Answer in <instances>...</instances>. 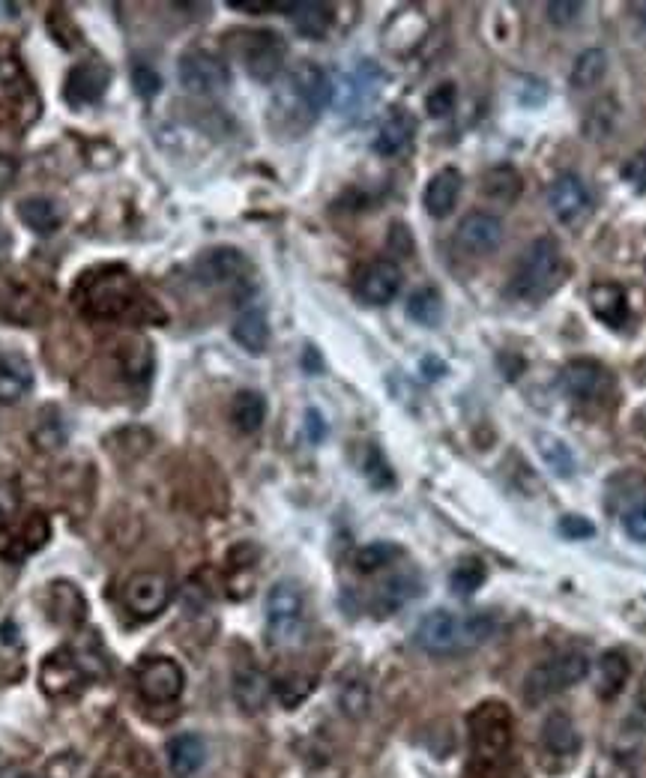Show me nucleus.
Masks as SVG:
<instances>
[{
  "instance_id": "1",
  "label": "nucleus",
  "mask_w": 646,
  "mask_h": 778,
  "mask_svg": "<svg viewBox=\"0 0 646 778\" xmlns=\"http://www.w3.org/2000/svg\"><path fill=\"white\" fill-rule=\"evenodd\" d=\"M329 99H332L329 75L320 70L318 63L303 60L284 75V82L272 94L270 126L276 132H288L296 138V135H303L318 123L324 108L329 106Z\"/></svg>"
},
{
  "instance_id": "2",
  "label": "nucleus",
  "mask_w": 646,
  "mask_h": 778,
  "mask_svg": "<svg viewBox=\"0 0 646 778\" xmlns=\"http://www.w3.org/2000/svg\"><path fill=\"white\" fill-rule=\"evenodd\" d=\"M471 731V761L461 778H505V761L512 752L515 719L500 701H483L467 716Z\"/></svg>"
},
{
  "instance_id": "3",
  "label": "nucleus",
  "mask_w": 646,
  "mask_h": 778,
  "mask_svg": "<svg viewBox=\"0 0 646 778\" xmlns=\"http://www.w3.org/2000/svg\"><path fill=\"white\" fill-rule=\"evenodd\" d=\"M497 617L491 611H431L416 625V644L431 656H461L491 641Z\"/></svg>"
},
{
  "instance_id": "4",
  "label": "nucleus",
  "mask_w": 646,
  "mask_h": 778,
  "mask_svg": "<svg viewBox=\"0 0 646 778\" xmlns=\"http://www.w3.org/2000/svg\"><path fill=\"white\" fill-rule=\"evenodd\" d=\"M563 276V252L553 236H536L517 258L505 294L517 303H539L551 294Z\"/></svg>"
},
{
  "instance_id": "5",
  "label": "nucleus",
  "mask_w": 646,
  "mask_h": 778,
  "mask_svg": "<svg viewBox=\"0 0 646 778\" xmlns=\"http://www.w3.org/2000/svg\"><path fill=\"white\" fill-rule=\"evenodd\" d=\"M82 306L94 318H123L138 303V288L126 270H102L82 284Z\"/></svg>"
},
{
  "instance_id": "6",
  "label": "nucleus",
  "mask_w": 646,
  "mask_h": 778,
  "mask_svg": "<svg viewBox=\"0 0 646 778\" xmlns=\"http://www.w3.org/2000/svg\"><path fill=\"white\" fill-rule=\"evenodd\" d=\"M589 673V659L584 653H563V656H553V659L541 661L524 680V701L539 707L551 697L563 695L565 689H572L581 680H587Z\"/></svg>"
},
{
  "instance_id": "7",
  "label": "nucleus",
  "mask_w": 646,
  "mask_h": 778,
  "mask_svg": "<svg viewBox=\"0 0 646 778\" xmlns=\"http://www.w3.org/2000/svg\"><path fill=\"white\" fill-rule=\"evenodd\" d=\"M306 601L294 581H279L267 596V637L272 647H294L303 637Z\"/></svg>"
},
{
  "instance_id": "8",
  "label": "nucleus",
  "mask_w": 646,
  "mask_h": 778,
  "mask_svg": "<svg viewBox=\"0 0 646 778\" xmlns=\"http://www.w3.org/2000/svg\"><path fill=\"white\" fill-rule=\"evenodd\" d=\"M577 755H581V733H577L575 721L565 713L548 716L539 737V761L545 773H551V776L569 773L575 767Z\"/></svg>"
},
{
  "instance_id": "9",
  "label": "nucleus",
  "mask_w": 646,
  "mask_h": 778,
  "mask_svg": "<svg viewBox=\"0 0 646 778\" xmlns=\"http://www.w3.org/2000/svg\"><path fill=\"white\" fill-rule=\"evenodd\" d=\"M288 46L276 31H246L240 34V58L246 72L260 84L276 82L284 70Z\"/></svg>"
},
{
  "instance_id": "10",
  "label": "nucleus",
  "mask_w": 646,
  "mask_h": 778,
  "mask_svg": "<svg viewBox=\"0 0 646 778\" xmlns=\"http://www.w3.org/2000/svg\"><path fill=\"white\" fill-rule=\"evenodd\" d=\"M135 683H138V695L162 707V704H174L176 697L183 695V685H186V673L168 656H150L142 661V668L135 673Z\"/></svg>"
},
{
  "instance_id": "11",
  "label": "nucleus",
  "mask_w": 646,
  "mask_h": 778,
  "mask_svg": "<svg viewBox=\"0 0 646 778\" xmlns=\"http://www.w3.org/2000/svg\"><path fill=\"white\" fill-rule=\"evenodd\" d=\"M176 75L180 84L186 87L188 94L198 96H216L222 94L224 87L231 84V70L222 58H216L210 51H186L180 63H176Z\"/></svg>"
},
{
  "instance_id": "12",
  "label": "nucleus",
  "mask_w": 646,
  "mask_h": 778,
  "mask_svg": "<svg viewBox=\"0 0 646 778\" xmlns=\"http://www.w3.org/2000/svg\"><path fill=\"white\" fill-rule=\"evenodd\" d=\"M171 596H174V584L162 572H138L123 587V605L138 620H154L156 613L168 608Z\"/></svg>"
},
{
  "instance_id": "13",
  "label": "nucleus",
  "mask_w": 646,
  "mask_h": 778,
  "mask_svg": "<svg viewBox=\"0 0 646 778\" xmlns=\"http://www.w3.org/2000/svg\"><path fill=\"white\" fill-rule=\"evenodd\" d=\"M108 84H111V66L102 60H82L66 72V84H63V99L66 106L82 111L87 106H96L106 96Z\"/></svg>"
},
{
  "instance_id": "14",
  "label": "nucleus",
  "mask_w": 646,
  "mask_h": 778,
  "mask_svg": "<svg viewBox=\"0 0 646 778\" xmlns=\"http://www.w3.org/2000/svg\"><path fill=\"white\" fill-rule=\"evenodd\" d=\"M84 683H87V673L72 649H58L42 661L39 685L48 697H75L84 689Z\"/></svg>"
},
{
  "instance_id": "15",
  "label": "nucleus",
  "mask_w": 646,
  "mask_h": 778,
  "mask_svg": "<svg viewBox=\"0 0 646 778\" xmlns=\"http://www.w3.org/2000/svg\"><path fill=\"white\" fill-rule=\"evenodd\" d=\"M548 207L560 224H581L593 210V195L577 174H563V178L553 180L551 192H548Z\"/></svg>"
},
{
  "instance_id": "16",
  "label": "nucleus",
  "mask_w": 646,
  "mask_h": 778,
  "mask_svg": "<svg viewBox=\"0 0 646 778\" xmlns=\"http://www.w3.org/2000/svg\"><path fill=\"white\" fill-rule=\"evenodd\" d=\"M248 272H252V264H248L246 255H243L240 248L228 246L204 252L198 264H195V279H198L200 284H210V288H216V284L243 282Z\"/></svg>"
},
{
  "instance_id": "17",
  "label": "nucleus",
  "mask_w": 646,
  "mask_h": 778,
  "mask_svg": "<svg viewBox=\"0 0 646 778\" xmlns=\"http://www.w3.org/2000/svg\"><path fill=\"white\" fill-rule=\"evenodd\" d=\"M401 291V270L395 260H371L356 276V294L368 306H389Z\"/></svg>"
},
{
  "instance_id": "18",
  "label": "nucleus",
  "mask_w": 646,
  "mask_h": 778,
  "mask_svg": "<svg viewBox=\"0 0 646 778\" xmlns=\"http://www.w3.org/2000/svg\"><path fill=\"white\" fill-rule=\"evenodd\" d=\"M455 240L467 255H491L503 243V219L485 210L467 212L459 222Z\"/></svg>"
},
{
  "instance_id": "19",
  "label": "nucleus",
  "mask_w": 646,
  "mask_h": 778,
  "mask_svg": "<svg viewBox=\"0 0 646 778\" xmlns=\"http://www.w3.org/2000/svg\"><path fill=\"white\" fill-rule=\"evenodd\" d=\"M563 389L577 401H596L613 389V378L599 360H572L563 368Z\"/></svg>"
},
{
  "instance_id": "20",
  "label": "nucleus",
  "mask_w": 646,
  "mask_h": 778,
  "mask_svg": "<svg viewBox=\"0 0 646 778\" xmlns=\"http://www.w3.org/2000/svg\"><path fill=\"white\" fill-rule=\"evenodd\" d=\"M461 190H464V178H461L459 168H440L435 178L428 180L425 186L423 204L425 212L431 219H447L455 210V204L461 198Z\"/></svg>"
},
{
  "instance_id": "21",
  "label": "nucleus",
  "mask_w": 646,
  "mask_h": 778,
  "mask_svg": "<svg viewBox=\"0 0 646 778\" xmlns=\"http://www.w3.org/2000/svg\"><path fill=\"white\" fill-rule=\"evenodd\" d=\"M48 533L51 527H48L46 515L34 512L31 519L22 521V527H15L12 533H0V555L10 557V560H22L48 543Z\"/></svg>"
},
{
  "instance_id": "22",
  "label": "nucleus",
  "mask_w": 646,
  "mask_h": 778,
  "mask_svg": "<svg viewBox=\"0 0 646 778\" xmlns=\"http://www.w3.org/2000/svg\"><path fill=\"white\" fill-rule=\"evenodd\" d=\"M589 308H593V315H596L601 324H608L611 330H623L629 318H632L629 296H625L620 284L613 282L593 284V291H589Z\"/></svg>"
},
{
  "instance_id": "23",
  "label": "nucleus",
  "mask_w": 646,
  "mask_h": 778,
  "mask_svg": "<svg viewBox=\"0 0 646 778\" xmlns=\"http://www.w3.org/2000/svg\"><path fill=\"white\" fill-rule=\"evenodd\" d=\"M272 695V683L267 680V673L255 668V665H240L234 671V697L243 713H260L267 707V701Z\"/></svg>"
},
{
  "instance_id": "24",
  "label": "nucleus",
  "mask_w": 646,
  "mask_h": 778,
  "mask_svg": "<svg viewBox=\"0 0 646 778\" xmlns=\"http://www.w3.org/2000/svg\"><path fill=\"white\" fill-rule=\"evenodd\" d=\"M34 389V368L22 354H0V404H19Z\"/></svg>"
},
{
  "instance_id": "25",
  "label": "nucleus",
  "mask_w": 646,
  "mask_h": 778,
  "mask_svg": "<svg viewBox=\"0 0 646 778\" xmlns=\"http://www.w3.org/2000/svg\"><path fill=\"white\" fill-rule=\"evenodd\" d=\"M413 132H416V120H413L411 111L392 108V111L387 114V120L380 123V130H377L375 150L380 156L401 154V150L413 142Z\"/></svg>"
},
{
  "instance_id": "26",
  "label": "nucleus",
  "mask_w": 646,
  "mask_h": 778,
  "mask_svg": "<svg viewBox=\"0 0 646 778\" xmlns=\"http://www.w3.org/2000/svg\"><path fill=\"white\" fill-rule=\"evenodd\" d=\"M231 336H234V342L240 344L246 354H264L267 344H270V324H267L264 308H246V312H240L234 327H231Z\"/></svg>"
},
{
  "instance_id": "27",
  "label": "nucleus",
  "mask_w": 646,
  "mask_h": 778,
  "mask_svg": "<svg viewBox=\"0 0 646 778\" xmlns=\"http://www.w3.org/2000/svg\"><path fill=\"white\" fill-rule=\"evenodd\" d=\"M207 761V745L198 733H180L168 743V767L176 778L195 776Z\"/></svg>"
},
{
  "instance_id": "28",
  "label": "nucleus",
  "mask_w": 646,
  "mask_h": 778,
  "mask_svg": "<svg viewBox=\"0 0 646 778\" xmlns=\"http://www.w3.org/2000/svg\"><path fill=\"white\" fill-rule=\"evenodd\" d=\"M291 22H294L296 34L306 39H324L329 34V27L336 22V12L329 3H318V0H303V3H291Z\"/></svg>"
},
{
  "instance_id": "29",
  "label": "nucleus",
  "mask_w": 646,
  "mask_h": 778,
  "mask_svg": "<svg viewBox=\"0 0 646 778\" xmlns=\"http://www.w3.org/2000/svg\"><path fill=\"white\" fill-rule=\"evenodd\" d=\"M48 617L60 625H78L84 620V596L70 581H54L48 589Z\"/></svg>"
},
{
  "instance_id": "30",
  "label": "nucleus",
  "mask_w": 646,
  "mask_h": 778,
  "mask_svg": "<svg viewBox=\"0 0 646 778\" xmlns=\"http://www.w3.org/2000/svg\"><path fill=\"white\" fill-rule=\"evenodd\" d=\"M267 420V399L255 389H240L231 401V423L243 435H255Z\"/></svg>"
},
{
  "instance_id": "31",
  "label": "nucleus",
  "mask_w": 646,
  "mask_h": 778,
  "mask_svg": "<svg viewBox=\"0 0 646 778\" xmlns=\"http://www.w3.org/2000/svg\"><path fill=\"white\" fill-rule=\"evenodd\" d=\"M19 219L24 228H31L34 234H54L60 228V210L54 207V200L48 198H24L19 204Z\"/></svg>"
},
{
  "instance_id": "32",
  "label": "nucleus",
  "mask_w": 646,
  "mask_h": 778,
  "mask_svg": "<svg viewBox=\"0 0 646 778\" xmlns=\"http://www.w3.org/2000/svg\"><path fill=\"white\" fill-rule=\"evenodd\" d=\"M629 659H625L620 649H611L605 653L599 661V697L601 701H613L620 695L629 683Z\"/></svg>"
},
{
  "instance_id": "33",
  "label": "nucleus",
  "mask_w": 646,
  "mask_h": 778,
  "mask_svg": "<svg viewBox=\"0 0 646 778\" xmlns=\"http://www.w3.org/2000/svg\"><path fill=\"white\" fill-rule=\"evenodd\" d=\"M521 190H524V180L512 166L491 168L483 180V192L497 204H515L521 198Z\"/></svg>"
},
{
  "instance_id": "34",
  "label": "nucleus",
  "mask_w": 646,
  "mask_h": 778,
  "mask_svg": "<svg viewBox=\"0 0 646 778\" xmlns=\"http://www.w3.org/2000/svg\"><path fill=\"white\" fill-rule=\"evenodd\" d=\"M536 449H539L541 461L551 467L553 476H563V479H569L572 473H575V455H572V449H569V443L565 440H560V437L548 435V431H539L536 435Z\"/></svg>"
},
{
  "instance_id": "35",
  "label": "nucleus",
  "mask_w": 646,
  "mask_h": 778,
  "mask_svg": "<svg viewBox=\"0 0 646 778\" xmlns=\"http://www.w3.org/2000/svg\"><path fill=\"white\" fill-rule=\"evenodd\" d=\"M118 360L123 372H126V378L132 380L150 378V372H154V348H150V342L138 339V336L120 344Z\"/></svg>"
},
{
  "instance_id": "36",
  "label": "nucleus",
  "mask_w": 646,
  "mask_h": 778,
  "mask_svg": "<svg viewBox=\"0 0 646 778\" xmlns=\"http://www.w3.org/2000/svg\"><path fill=\"white\" fill-rule=\"evenodd\" d=\"M407 318L419 327H437L443 320V296L437 288H419L407 300Z\"/></svg>"
},
{
  "instance_id": "37",
  "label": "nucleus",
  "mask_w": 646,
  "mask_h": 778,
  "mask_svg": "<svg viewBox=\"0 0 646 778\" xmlns=\"http://www.w3.org/2000/svg\"><path fill=\"white\" fill-rule=\"evenodd\" d=\"M605 72H608V54L601 48H587V51H581L575 58L569 82L577 90H587V87H596L605 78Z\"/></svg>"
},
{
  "instance_id": "38",
  "label": "nucleus",
  "mask_w": 646,
  "mask_h": 778,
  "mask_svg": "<svg viewBox=\"0 0 646 778\" xmlns=\"http://www.w3.org/2000/svg\"><path fill=\"white\" fill-rule=\"evenodd\" d=\"M485 579H488V569H485L483 560L479 557H464V560H459V567L452 569L449 587H452L455 596L467 599V596H473L476 589L483 587Z\"/></svg>"
},
{
  "instance_id": "39",
  "label": "nucleus",
  "mask_w": 646,
  "mask_h": 778,
  "mask_svg": "<svg viewBox=\"0 0 646 778\" xmlns=\"http://www.w3.org/2000/svg\"><path fill=\"white\" fill-rule=\"evenodd\" d=\"M413 596H416V581L411 575H395V579H389L383 587L377 589L375 608L380 613H395Z\"/></svg>"
},
{
  "instance_id": "40",
  "label": "nucleus",
  "mask_w": 646,
  "mask_h": 778,
  "mask_svg": "<svg viewBox=\"0 0 646 778\" xmlns=\"http://www.w3.org/2000/svg\"><path fill=\"white\" fill-rule=\"evenodd\" d=\"M34 440L36 447L48 449V452L66 443V425H63V420H60L54 408H46V411L39 413V423H36L34 428Z\"/></svg>"
},
{
  "instance_id": "41",
  "label": "nucleus",
  "mask_w": 646,
  "mask_h": 778,
  "mask_svg": "<svg viewBox=\"0 0 646 778\" xmlns=\"http://www.w3.org/2000/svg\"><path fill=\"white\" fill-rule=\"evenodd\" d=\"M395 557H401V548L392 543H371L365 545V548H359L356 551V557H353V563H356V569L363 572V575H371V572H377V569L389 567Z\"/></svg>"
},
{
  "instance_id": "42",
  "label": "nucleus",
  "mask_w": 646,
  "mask_h": 778,
  "mask_svg": "<svg viewBox=\"0 0 646 778\" xmlns=\"http://www.w3.org/2000/svg\"><path fill=\"white\" fill-rule=\"evenodd\" d=\"M363 471L365 476H368V483L375 485V488H392V485H395V476H392V471H389V461L383 459V452H380L377 447H371L368 452H365Z\"/></svg>"
},
{
  "instance_id": "43",
  "label": "nucleus",
  "mask_w": 646,
  "mask_h": 778,
  "mask_svg": "<svg viewBox=\"0 0 646 778\" xmlns=\"http://www.w3.org/2000/svg\"><path fill=\"white\" fill-rule=\"evenodd\" d=\"M132 87H135V94L142 96V99H154L162 90V75L150 63H135L132 66Z\"/></svg>"
},
{
  "instance_id": "44",
  "label": "nucleus",
  "mask_w": 646,
  "mask_h": 778,
  "mask_svg": "<svg viewBox=\"0 0 646 778\" xmlns=\"http://www.w3.org/2000/svg\"><path fill=\"white\" fill-rule=\"evenodd\" d=\"M623 531L629 533L635 543H646V491L641 497H635L623 512Z\"/></svg>"
},
{
  "instance_id": "45",
  "label": "nucleus",
  "mask_w": 646,
  "mask_h": 778,
  "mask_svg": "<svg viewBox=\"0 0 646 778\" xmlns=\"http://www.w3.org/2000/svg\"><path fill=\"white\" fill-rule=\"evenodd\" d=\"M455 99H459L455 84L443 82V84H437L435 90L428 94V99H425V108H428V114H431V118H447L449 111L455 108Z\"/></svg>"
},
{
  "instance_id": "46",
  "label": "nucleus",
  "mask_w": 646,
  "mask_h": 778,
  "mask_svg": "<svg viewBox=\"0 0 646 778\" xmlns=\"http://www.w3.org/2000/svg\"><path fill=\"white\" fill-rule=\"evenodd\" d=\"M545 10H548L551 24L565 27V24L577 22V15H581V10H584V3H577V0H553V3H548Z\"/></svg>"
},
{
  "instance_id": "47",
  "label": "nucleus",
  "mask_w": 646,
  "mask_h": 778,
  "mask_svg": "<svg viewBox=\"0 0 646 778\" xmlns=\"http://www.w3.org/2000/svg\"><path fill=\"white\" fill-rule=\"evenodd\" d=\"M623 180L637 192H646V147L623 166Z\"/></svg>"
},
{
  "instance_id": "48",
  "label": "nucleus",
  "mask_w": 646,
  "mask_h": 778,
  "mask_svg": "<svg viewBox=\"0 0 646 778\" xmlns=\"http://www.w3.org/2000/svg\"><path fill=\"white\" fill-rule=\"evenodd\" d=\"M560 533H563L565 539H589L596 533V527L584 515H563L560 519Z\"/></svg>"
},
{
  "instance_id": "49",
  "label": "nucleus",
  "mask_w": 646,
  "mask_h": 778,
  "mask_svg": "<svg viewBox=\"0 0 646 778\" xmlns=\"http://www.w3.org/2000/svg\"><path fill=\"white\" fill-rule=\"evenodd\" d=\"M231 10L248 12V15H260V12H272V10H288L291 3H272V0H228Z\"/></svg>"
},
{
  "instance_id": "50",
  "label": "nucleus",
  "mask_w": 646,
  "mask_h": 778,
  "mask_svg": "<svg viewBox=\"0 0 646 778\" xmlns=\"http://www.w3.org/2000/svg\"><path fill=\"white\" fill-rule=\"evenodd\" d=\"M308 437H312L315 443L324 437V420H320L318 411H308Z\"/></svg>"
},
{
  "instance_id": "51",
  "label": "nucleus",
  "mask_w": 646,
  "mask_h": 778,
  "mask_svg": "<svg viewBox=\"0 0 646 778\" xmlns=\"http://www.w3.org/2000/svg\"><path fill=\"white\" fill-rule=\"evenodd\" d=\"M303 366L308 368V375H320V368H324V366H320V356H318V351H315V348H312V344H308V348H306V354H303Z\"/></svg>"
},
{
  "instance_id": "52",
  "label": "nucleus",
  "mask_w": 646,
  "mask_h": 778,
  "mask_svg": "<svg viewBox=\"0 0 646 778\" xmlns=\"http://www.w3.org/2000/svg\"><path fill=\"white\" fill-rule=\"evenodd\" d=\"M10 512H12V503H10V500H3V491H0V533L7 531V521H10Z\"/></svg>"
},
{
  "instance_id": "53",
  "label": "nucleus",
  "mask_w": 646,
  "mask_h": 778,
  "mask_svg": "<svg viewBox=\"0 0 646 778\" xmlns=\"http://www.w3.org/2000/svg\"><path fill=\"white\" fill-rule=\"evenodd\" d=\"M7 248H10V234H7V231H0V258L7 255Z\"/></svg>"
},
{
  "instance_id": "54",
  "label": "nucleus",
  "mask_w": 646,
  "mask_h": 778,
  "mask_svg": "<svg viewBox=\"0 0 646 778\" xmlns=\"http://www.w3.org/2000/svg\"><path fill=\"white\" fill-rule=\"evenodd\" d=\"M632 12L641 15V19H646V3H632Z\"/></svg>"
},
{
  "instance_id": "55",
  "label": "nucleus",
  "mask_w": 646,
  "mask_h": 778,
  "mask_svg": "<svg viewBox=\"0 0 646 778\" xmlns=\"http://www.w3.org/2000/svg\"><path fill=\"white\" fill-rule=\"evenodd\" d=\"M12 778H34V776H12Z\"/></svg>"
}]
</instances>
